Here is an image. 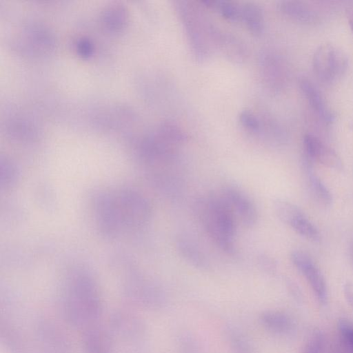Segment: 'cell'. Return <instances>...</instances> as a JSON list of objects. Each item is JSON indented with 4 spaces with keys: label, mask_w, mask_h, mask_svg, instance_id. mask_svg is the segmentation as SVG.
Instances as JSON below:
<instances>
[{
    "label": "cell",
    "mask_w": 353,
    "mask_h": 353,
    "mask_svg": "<svg viewBox=\"0 0 353 353\" xmlns=\"http://www.w3.org/2000/svg\"><path fill=\"white\" fill-rule=\"evenodd\" d=\"M58 310L68 327L81 332L101 322L103 301L95 283L85 276L70 279L59 295Z\"/></svg>",
    "instance_id": "obj_1"
},
{
    "label": "cell",
    "mask_w": 353,
    "mask_h": 353,
    "mask_svg": "<svg viewBox=\"0 0 353 353\" xmlns=\"http://www.w3.org/2000/svg\"><path fill=\"white\" fill-rule=\"evenodd\" d=\"M194 212L206 234L222 251L234 255L236 216L222 194H211L197 199Z\"/></svg>",
    "instance_id": "obj_2"
},
{
    "label": "cell",
    "mask_w": 353,
    "mask_h": 353,
    "mask_svg": "<svg viewBox=\"0 0 353 353\" xmlns=\"http://www.w3.org/2000/svg\"><path fill=\"white\" fill-rule=\"evenodd\" d=\"M105 323L118 353H144L147 329L137 314L129 309L117 308Z\"/></svg>",
    "instance_id": "obj_3"
},
{
    "label": "cell",
    "mask_w": 353,
    "mask_h": 353,
    "mask_svg": "<svg viewBox=\"0 0 353 353\" xmlns=\"http://www.w3.org/2000/svg\"><path fill=\"white\" fill-rule=\"evenodd\" d=\"M1 306L0 340L6 353H37L34 337L30 339L21 321V306L5 300Z\"/></svg>",
    "instance_id": "obj_4"
},
{
    "label": "cell",
    "mask_w": 353,
    "mask_h": 353,
    "mask_svg": "<svg viewBox=\"0 0 353 353\" xmlns=\"http://www.w3.org/2000/svg\"><path fill=\"white\" fill-rule=\"evenodd\" d=\"M32 330L37 353H75L65 331L51 319L38 316Z\"/></svg>",
    "instance_id": "obj_5"
},
{
    "label": "cell",
    "mask_w": 353,
    "mask_h": 353,
    "mask_svg": "<svg viewBox=\"0 0 353 353\" xmlns=\"http://www.w3.org/2000/svg\"><path fill=\"white\" fill-rule=\"evenodd\" d=\"M312 62L316 75L326 83L340 79L348 64L345 52L337 46L327 43L319 45L315 49Z\"/></svg>",
    "instance_id": "obj_6"
},
{
    "label": "cell",
    "mask_w": 353,
    "mask_h": 353,
    "mask_svg": "<svg viewBox=\"0 0 353 353\" xmlns=\"http://www.w3.org/2000/svg\"><path fill=\"white\" fill-rule=\"evenodd\" d=\"M273 208L279 219L297 234L312 241L320 240L317 228L296 205L283 199H276Z\"/></svg>",
    "instance_id": "obj_7"
},
{
    "label": "cell",
    "mask_w": 353,
    "mask_h": 353,
    "mask_svg": "<svg viewBox=\"0 0 353 353\" xmlns=\"http://www.w3.org/2000/svg\"><path fill=\"white\" fill-rule=\"evenodd\" d=\"M291 260L304 276L316 298L322 304L327 300V290L324 276L313 259L305 252L296 250L291 254Z\"/></svg>",
    "instance_id": "obj_8"
},
{
    "label": "cell",
    "mask_w": 353,
    "mask_h": 353,
    "mask_svg": "<svg viewBox=\"0 0 353 353\" xmlns=\"http://www.w3.org/2000/svg\"><path fill=\"white\" fill-rule=\"evenodd\" d=\"M228 203L235 216L247 228L256 225L258 212L254 201L240 188L229 185L225 188L221 194Z\"/></svg>",
    "instance_id": "obj_9"
},
{
    "label": "cell",
    "mask_w": 353,
    "mask_h": 353,
    "mask_svg": "<svg viewBox=\"0 0 353 353\" xmlns=\"http://www.w3.org/2000/svg\"><path fill=\"white\" fill-rule=\"evenodd\" d=\"M80 345L82 353H118L105 323L101 322L81 331Z\"/></svg>",
    "instance_id": "obj_10"
},
{
    "label": "cell",
    "mask_w": 353,
    "mask_h": 353,
    "mask_svg": "<svg viewBox=\"0 0 353 353\" xmlns=\"http://www.w3.org/2000/svg\"><path fill=\"white\" fill-rule=\"evenodd\" d=\"M176 8L196 59L200 61L205 60L208 55V48L203 33L199 28L200 25L192 17V8L185 1H179Z\"/></svg>",
    "instance_id": "obj_11"
},
{
    "label": "cell",
    "mask_w": 353,
    "mask_h": 353,
    "mask_svg": "<svg viewBox=\"0 0 353 353\" xmlns=\"http://www.w3.org/2000/svg\"><path fill=\"white\" fill-rule=\"evenodd\" d=\"M303 148L308 161L334 170L342 168V161L335 150L316 136L305 134L303 138Z\"/></svg>",
    "instance_id": "obj_12"
},
{
    "label": "cell",
    "mask_w": 353,
    "mask_h": 353,
    "mask_svg": "<svg viewBox=\"0 0 353 353\" xmlns=\"http://www.w3.org/2000/svg\"><path fill=\"white\" fill-rule=\"evenodd\" d=\"M179 255L195 268L205 270L209 266L208 258L199 245L187 235H179L175 241Z\"/></svg>",
    "instance_id": "obj_13"
},
{
    "label": "cell",
    "mask_w": 353,
    "mask_h": 353,
    "mask_svg": "<svg viewBox=\"0 0 353 353\" xmlns=\"http://www.w3.org/2000/svg\"><path fill=\"white\" fill-rule=\"evenodd\" d=\"M259 321L265 330L279 335L290 334L295 327L294 321L289 314L278 310L263 312Z\"/></svg>",
    "instance_id": "obj_14"
},
{
    "label": "cell",
    "mask_w": 353,
    "mask_h": 353,
    "mask_svg": "<svg viewBox=\"0 0 353 353\" xmlns=\"http://www.w3.org/2000/svg\"><path fill=\"white\" fill-rule=\"evenodd\" d=\"M301 88L313 110L323 121L330 123L332 112L319 89L307 79L301 81Z\"/></svg>",
    "instance_id": "obj_15"
},
{
    "label": "cell",
    "mask_w": 353,
    "mask_h": 353,
    "mask_svg": "<svg viewBox=\"0 0 353 353\" xmlns=\"http://www.w3.org/2000/svg\"><path fill=\"white\" fill-rule=\"evenodd\" d=\"M242 19L249 31L255 36H260L264 30V16L262 8L256 3H245L241 8Z\"/></svg>",
    "instance_id": "obj_16"
},
{
    "label": "cell",
    "mask_w": 353,
    "mask_h": 353,
    "mask_svg": "<svg viewBox=\"0 0 353 353\" xmlns=\"http://www.w3.org/2000/svg\"><path fill=\"white\" fill-rule=\"evenodd\" d=\"M307 175L311 191L315 198L323 205H330L332 201L331 192L308 163L307 164Z\"/></svg>",
    "instance_id": "obj_17"
},
{
    "label": "cell",
    "mask_w": 353,
    "mask_h": 353,
    "mask_svg": "<svg viewBox=\"0 0 353 353\" xmlns=\"http://www.w3.org/2000/svg\"><path fill=\"white\" fill-rule=\"evenodd\" d=\"M227 338L232 353H254L253 348L247 338L239 330L230 328Z\"/></svg>",
    "instance_id": "obj_18"
},
{
    "label": "cell",
    "mask_w": 353,
    "mask_h": 353,
    "mask_svg": "<svg viewBox=\"0 0 353 353\" xmlns=\"http://www.w3.org/2000/svg\"><path fill=\"white\" fill-rule=\"evenodd\" d=\"M301 353H334L324 334L315 332L305 345ZM335 353H338L337 351Z\"/></svg>",
    "instance_id": "obj_19"
},
{
    "label": "cell",
    "mask_w": 353,
    "mask_h": 353,
    "mask_svg": "<svg viewBox=\"0 0 353 353\" xmlns=\"http://www.w3.org/2000/svg\"><path fill=\"white\" fill-rule=\"evenodd\" d=\"M280 8L285 14L298 20L310 21L314 17L310 10L296 1H282Z\"/></svg>",
    "instance_id": "obj_20"
},
{
    "label": "cell",
    "mask_w": 353,
    "mask_h": 353,
    "mask_svg": "<svg viewBox=\"0 0 353 353\" xmlns=\"http://www.w3.org/2000/svg\"><path fill=\"white\" fill-rule=\"evenodd\" d=\"M340 347L349 353H353V323L342 321L339 324Z\"/></svg>",
    "instance_id": "obj_21"
},
{
    "label": "cell",
    "mask_w": 353,
    "mask_h": 353,
    "mask_svg": "<svg viewBox=\"0 0 353 353\" xmlns=\"http://www.w3.org/2000/svg\"><path fill=\"white\" fill-rule=\"evenodd\" d=\"M161 132L164 139L172 144L183 143L187 139L185 132L172 123H165L162 126Z\"/></svg>",
    "instance_id": "obj_22"
},
{
    "label": "cell",
    "mask_w": 353,
    "mask_h": 353,
    "mask_svg": "<svg viewBox=\"0 0 353 353\" xmlns=\"http://www.w3.org/2000/svg\"><path fill=\"white\" fill-rule=\"evenodd\" d=\"M222 16L230 21H237L241 19V8L228 1H216V8Z\"/></svg>",
    "instance_id": "obj_23"
},
{
    "label": "cell",
    "mask_w": 353,
    "mask_h": 353,
    "mask_svg": "<svg viewBox=\"0 0 353 353\" xmlns=\"http://www.w3.org/2000/svg\"><path fill=\"white\" fill-rule=\"evenodd\" d=\"M177 343L179 353H200L198 342L188 334L180 336Z\"/></svg>",
    "instance_id": "obj_24"
},
{
    "label": "cell",
    "mask_w": 353,
    "mask_h": 353,
    "mask_svg": "<svg viewBox=\"0 0 353 353\" xmlns=\"http://www.w3.org/2000/svg\"><path fill=\"white\" fill-rule=\"evenodd\" d=\"M239 119L241 125L250 131L256 132L260 127L257 118L248 110L241 111Z\"/></svg>",
    "instance_id": "obj_25"
},
{
    "label": "cell",
    "mask_w": 353,
    "mask_h": 353,
    "mask_svg": "<svg viewBox=\"0 0 353 353\" xmlns=\"http://www.w3.org/2000/svg\"><path fill=\"white\" fill-rule=\"evenodd\" d=\"M257 263L259 268L268 274H273L276 270V261L266 254H261L258 256Z\"/></svg>",
    "instance_id": "obj_26"
},
{
    "label": "cell",
    "mask_w": 353,
    "mask_h": 353,
    "mask_svg": "<svg viewBox=\"0 0 353 353\" xmlns=\"http://www.w3.org/2000/svg\"><path fill=\"white\" fill-rule=\"evenodd\" d=\"M347 18L350 27L353 32V6L348 8L347 10Z\"/></svg>",
    "instance_id": "obj_27"
}]
</instances>
